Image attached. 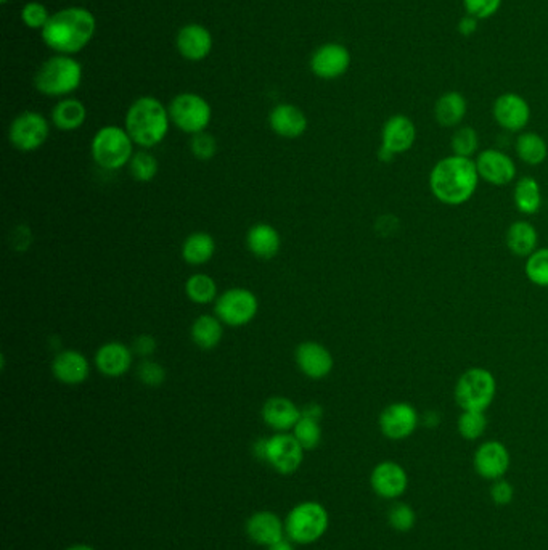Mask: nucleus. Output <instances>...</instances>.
Wrapping results in <instances>:
<instances>
[{
    "label": "nucleus",
    "mask_w": 548,
    "mask_h": 550,
    "mask_svg": "<svg viewBox=\"0 0 548 550\" xmlns=\"http://www.w3.org/2000/svg\"><path fill=\"white\" fill-rule=\"evenodd\" d=\"M481 177L473 158L449 155L437 161L430 173V190L437 202L462 206L472 200Z\"/></svg>",
    "instance_id": "1"
},
{
    "label": "nucleus",
    "mask_w": 548,
    "mask_h": 550,
    "mask_svg": "<svg viewBox=\"0 0 548 550\" xmlns=\"http://www.w3.org/2000/svg\"><path fill=\"white\" fill-rule=\"evenodd\" d=\"M97 29L95 16L84 7L63 8L50 16L42 39L60 55H75L92 41Z\"/></svg>",
    "instance_id": "2"
},
{
    "label": "nucleus",
    "mask_w": 548,
    "mask_h": 550,
    "mask_svg": "<svg viewBox=\"0 0 548 550\" xmlns=\"http://www.w3.org/2000/svg\"><path fill=\"white\" fill-rule=\"evenodd\" d=\"M169 125V110L158 98L150 95L137 98L125 113V129L134 144L144 150L160 145L166 139Z\"/></svg>",
    "instance_id": "3"
},
{
    "label": "nucleus",
    "mask_w": 548,
    "mask_h": 550,
    "mask_svg": "<svg viewBox=\"0 0 548 550\" xmlns=\"http://www.w3.org/2000/svg\"><path fill=\"white\" fill-rule=\"evenodd\" d=\"M83 83V66L71 55L52 56L42 63L35 76L37 91L47 97H65Z\"/></svg>",
    "instance_id": "4"
},
{
    "label": "nucleus",
    "mask_w": 548,
    "mask_h": 550,
    "mask_svg": "<svg viewBox=\"0 0 548 550\" xmlns=\"http://www.w3.org/2000/svg\"><path fill=\"white\" fill-rule=\"evenodd\" d=\"M134 145L135 144L125 127L104 125L92 139V158L105 171H118L129 166L135 154Z\"/></svg>",
    "instance_id": "5"
},
{
    "label": "nucleus",
    "mask_w": 548,
    "mask_h": 550,
    "mask_svg": "<svg viewBox=\"0 0 548 550\" xmlns=\"http://www.w3.org/2000/svg\"><path fill=\"white\" fill-rule=\"evenodd\" d=\"M497 395V380L491 370L470 367L458 376L453 397L462 411L486 412Z\"/></svg>",
    "instance_id": "6"
},
{
    "label": "nucleus",
    "mask_w": 548,
    "mask_h": 550,
    "mask_svg": "<svg viewBox=\"0 0 548 550\" xmlns=\"http://www.w3.org/2000/svg\"><path fill=\"white\" fill-rule=\"evenodd\" d=\"M330 515L325 507L315 501H305L290 510L284 520V531L292 543L309 545L325 536Z\"/></svg>",
    "instance_id": "7"
},
{
    "label": "nucleus",
    "mask_w": 548,
    "mask_h": 550,
    "mask_svg": "<svg viewBox=\"0 0 548 550\" xmlns=\"http://www.w3.org/2000/svg\"><path fill=\"white\" fill-rule=\"evenodd\" d=\"M167 110L171 123L177 129H181L182 133L190 135L206 131L213 118V110L208 100L194 92H184L175 95Z\"/></svg>",
    "instance_id": "8"
},
{
    "label": "nucleus",
    "mask_w": 548,
    "mask_h": 550,
    "mask_svg": "<svg viewBox=\"0 0 548 550\" xmlns=\"http://www.w3.org/2000/svg\"><path fill=\"white\" fill-rule=\"evenodd\" d=\"M259 311V300L256 295L244 288L235 286L221 293L214 301V314L224 325L238 328L248 325L254 321Z\"/></svg>",
    "instance_id": "9"
},
{
    "label": "nucleus",
    "mask_w": 548,
    "mask_h": 550,
    "mask_svg": "<svg viewBox=\"0 0 548 550\" xmlns=\"http://www.w3.org/2000/svg\"><path fill=\"white\" fill-rule=\"evenodd\" d=\"M50 135L47 118L37 112H23L8 127V140L16 150L31 154L39 150Z\"/></svg>",
    "instance_id": "10"
},
{
    "label": "nucleus",
    "mask_w": 548,
    "mask_h": 550,
    "mask_svg": "<svg viewBox=\"0 0 548 550\" xmlns=\"http://www.w3.org/2000/svg\"><path fill=\"white\" fill-rule=\"evenodd\" d=\"M422 424V417L415 405L397 401L383 409L378 417V426L384 438L389 441H404L410 438Z\"/></svg>",
    "instance_id": "11"
},
{
    "label": "nucleus",
    "mask_w": 548,
    "mask_h": 550,
    "mask_svg": "<svg viewBox=\"0 0 548 550\" xmlns=\"http://www.w3.org/2000/svg\"><path fill=\"white\" fill-rule=\"evenodd\" d=\"M304 460V449L293 433H275L267 438L265 460L277 474L292 475L298 472Z\"/></svg>",
    "instance_id": "12"
},
{
    "label": "nucleus",
    "mask_w": 548,
    "mask_h": 550,
    "mask_svg": "<svg viewBox=\"0 0 548 550\" xmlns=\"http://www.w3.org/2000/svg\"><path fill=\"white\" fill-rule=\"evenodd\" d=\"M512 457L507 446L495 439H489L479 445L473 455L474 472L487 481H497L505 478L510 470Z\"/></svg>",
    "instance_id": "13"
},
{
    "label": "nucleus",
    "mask_w": 548,
    "mask_h": 550,
    "mask_svg": "<svg viewBox=\"0 0 548 550\" xmlns=\"http://www.w3.org/2000/svg\"><path fill=\"white\" fill-rule=\"evenodd\" d=\"M370 486L378 497L396 501L409 488V475L405 468L394 460H383L376 464L370 474Z\"/></svg>",
    "instance_id": "14"
},
{
    "label": "nucleus",
    "mask_w": 548,
    "mask_h": 550,
    "mask_svg": "<svg viewBox=\"0 0 548 550\" xmlns=\"http://www.w3.org/2000/svg\"><path fill=\"white\" fill-rule=\"evenodd\" d=\"M474 163L479 177L495 187H505L516 179L518 169L513 158L497 148H486L479 152Z\"/></svg>",
    "instance_id": "15"
},
{
    "label": "nucleus",
    "mask_w": 548,
    "mask_h": 550,
    "mask_svg": "<svg viewBox=\"0 0 548 550\" xmlns=\"http://www.w3.org/2000/svg\"><path fill=\"white\" fill-rule=\"evenodd\" d=\"M493 115L495 123L507 133H523L531 121V106L520 94L507 92L493 102Z\"/></svg>",
    "instance_id": "16"
},
{
    "label": "nucleus",
    "mask_w": 548,
    "mask_h": 550,
    "mask_svg": "<svg viewBox=\"0 0 548 550\" xmlns=\"http://www.w3.org/2000/svg\"><path fill=\"white\" fill-rule=\"evenodd\" d=\"M351 66V52L343 44L330 42L320 45L311 58V71L325 81H334L346 75Z\"/></svg>",
    "instance_id": "17"
},
{
    "label": "nucleus",
    "mask_w": 548,
    "mask_h": 550,
    "mask_svg": "<svg viewBox=\"0 0 548 550\" xmlns=\"http://www.w3.org/2000/svg\"><path fill=\"white\" fill-rule=\"evenodd\" d=\"M294 361L301 374L311 380H324L334 372V355L322 343H299L294 351Z\"/></svg>",
    "instance_id": "18"
},
{
    "label": "nucleus",
    "mask_w": 548,
    "mask_h": 550,
    "mask_svg": "<svg viewBox=\"0 0 548 550\" xmlns=\"http://www.w3.org/2000/svg\"><path fill=\"white\" fill-rule=\"evenodd\" d=\"M416 135L418 133L415 123L403 113H397L386 119V123L383 125L380 148L386 150L393 156L407 154L412 150V146L415 145Z\"/></svg>",
    "instance_id": "19"
},
{
    "label": "nucleus",
    "mask_w": 548,
    "mask_h": 550,
    "mask_svg": "<svg viewBox=\"0 0 548 550\" xmlns=\"http://www.w3.org/2000/svg\"><path fill=\"white\" fill-rule=\"evenodd\" d=\"M52 374L60 384L76 386L91 376V363L77 349H63L52 361Z\"/></svg>",
    "instance_id": "20"
},
{
    "label": "nucleus",
    "mask_w": 548,
    "mask_h": 550,
    "mask_svg": "<svg viewBox=\"0 0 548 550\" xmlns=\"http://www.w3.org/2000/svg\"><path fill=\"white\" fill-rule=\"evenodd\" d=\"M134 351L121 342H108L102 345L95 353L94 364L102 375L119 378L133 367Z\"/></svg>",
    "instance_id": "21"
},
{
    "label": "nucleus",
    "mask_w": 548,
    "mask_h": 550,
    "mask_svg": "<svg viewBox=\"0 0 548 550\" xmlns=\"http://www.w3.org/2000/svg\"><path fill=\"white\" fill-rule=\"evenodd\" d=\"M175 47L185 60L202 62L213 50V35L202 25L190 23L177 33Z\"/></svg>",
    "instance_id": "22"
},
{
    "label": "nucleus",
    "mask_w": 548,
    "mask_h": 550,
    "mask_svg": "<svg viewBox=\"0 0 548 550\" xmlns=\"http://www.w3.org/2000/svg\"><path fill=\"white\" fill-rule=\"evenodd\" d=\"M246 533L253 543L264 547H271L274 544L284 541V536L286 535L284 522H282V518L277 514L269 510H261L253 514L246 522Z\"/></svg>",
    "instance_id": "23"
},
{
    "label": "nucleus",
    "mask_w": 548,
    "mask_h": 550,
    "mask_svg": "<svg viewBox=\"0 0 548 550\" xmlns=\"http://www.w3.org/2000/svg\"><path fill=\"white\" fill-rule=\"evenodd\" d=\"M301 415L303 411L288 397H269L263 405V420L274 432H290L298 424Z\"/></svg>",
    "instance_id": "24"
},
{
    "label": "nucleus",
    "mask_w": 548,
    "mask_h": 550,
    "mask_svg": "<svg viewBox=\"0 0 548 550\" xmlns=\"http://www.w3.org/2000/svg\"><path fill=\"white\" fill-rule=\"evenodd\" d=\"M269 125L274 133L284 139H298L307 131V116L296 105L280 104L269 115Z\"/></svg>",
    "instance_id": "25"
},
{
    "label": "nucleus",
    "mask_w": 548,
    "mask_h": 550,
    "mask_svg": "<svg viewBox=\"0 0 548 550\" xmlns=\"http://www.w3.org/2000/svg\"><path fill=\"white\" fill-rule=\"evenodd\" d=\"M246 246L256 258H275L282 248V237L271 224L257 223L246 234Z\"/></svg>",
    "instance_id": "26"
},
{
    "label": "nucleus",
    "mask_w": 548,
    "mask_h": 550,
    "mask_svg": "<svg viewBox=\"0 0 548 550\" xmlns=\"http://www.w3.org/2000/svg\"><path fill=\"white\" fill-rule=\"evenodd\" d=\"M505 242L508 250L512 251L514 256L528 258L539 248V232L535 229L534 224L520 219L510 224L505 234Z\"/></svg>",
    "instance_id": "27"
},
{
    "label": "nucleus",
    "mask_w": 548,
    "mask_h": 550,
    "mask_svg": "<svg viewBox=\"0 0 548 550\" xmlns=\"http://www.w3.org/2000/svg\"><path fill=\"white\" fill-rule=\"evenodd\" d=\"M468 113L465 95L457 91L445 92L434 104V119L443 127H458Z\"/></svg>",
    "instance_id": "28"
},
{
    "label": "nucleus",
    "mask_w": 548,
    "mask_h": 550,
    "mask_svg": "<svg viewBox=\"0 0 548 550\" xmlns=\"http://www.w3.org/2000/svg\"><path fill=\"white\" fill-rule=\"evenodd\" d=\"M190 336L198 348L211 351L223 342L224 324L215 314H203L192 324Z\"/></svg>",
    "instance_id": "29"
},
{
    "label": "nucleus",
    "mask_w": 548,
    "mask_h": 550,
    "mask_svg": "<svg viewBox=\"0 0 548 550\" xmlns=\"http://www.w3.org/2000/svg\"><path fill=\"white\" fill-rule=\"evenodd\" d=\"M513 203L516 209L524 216H534L542 208L541 184L531 175H524L514 182Z\"/></svg>",
    "instance_id": "30"
},
{
    "label": "nucleus",
    "mask_w": 548,
    "mask_h": 550,
    "mask_svg": "<svg viewBox=\"0 0 548 550\" xmlns=\"http://www.w3.org/2000/svg\"><path fill=\"white\" fill-rule=\"evenodd\" d=\"M87 119V108L77 98H63L52 110V123L56 129L71 133L83 127Z\"/></svg>",
    "instance_id": "31"
},
{
    "label": "nucleus",
    "mask_w": 548,
    "mask_h": 550,
    "mask_svg": "<svg viewBox=\"0 0 548 550\" xmlns=\"http://www.w3.org/2000/svg\"><path fill=\"white\" fill-rule=\"evenodd\" d=\"M514 152L521 163L528 166H541L548 158L547 140L533 131L521 133L514 140Z\"/></svg>",
    "instance_id": "32"
},
{
    "label": "nucleus",
    "mask_w": 548,
    "mask_h": 550,
    "mask_svg": "<svg viewBox=\"0 0 548 550\" xmlns=\"http://www.w3.org/2000/svg\"><path fill=\"white\" fill-rule=\"evenodd\" d=\"M215 253V240L208 232H194L182 244V258L190 265L209 263Z\"/></svg>",
    "instance_id": "33"
},
{
    "label": "nucleus",
    "mask_w": 548,
    "mask_h": 550,
    "mask_svg": "<svg viewBox=\"0 0 548 550\" xmlns=\"http://www.w3.org/2000/svg\"><path fill=\"white\" fill-rule=\"evenodd\" d=\"M185 295L194 305H209L214 303L219 296V288L215 280L208 274H194L185 282Z\"/></svg>",
    "instance_id": "34"
},
{
    "label": "nucleus",
    "mask_w": 548,
    "mask_h": 550,
    "mask_svg": "<svg viewBox=\"0 0 548 550\" xmlns=\"http://www.w3.org/2000/svg\"><path fill=\"white\" fill-rule=\"evenodd\" d=\"M487 430L486 412L462 411L457 418V432L465 441H478Z\"/></svg>",
    "instance_id": "35"
},
{
    "label": "nucleus",
    "mask_w": 548,
    "mask_h": 550,
    "mask_svg": "<svg viewBox=\"0 0 548 550\" xmlns=\"http://www.w3.org/2000/svg\"><path fill=\"white\" fill-rule=\"evenodd\" d=\"M479 134L472 125H462L457 127L455 133L452 134L451 148L452 155L473 158L479 154Z\"/></svg>",
    "instance_id": "36"
},
{
    "label": "nucleus",
    "mask_w": 548,
    "mask_h": 550,
    "mask_svg": "<svg viewBox=\"0 0 548 550\" xmlns=\"http://www.w3.org/2000/svg\"><path fill=\"white\" fill-rule=\"evenodd\" d=\"M292 432L304 451H314L322 443V426L317 418L301 415Z\"/></svg>",
    "instance_id": "37"
},
{
    "label": "nucleus",
    "mask_w": 548,
    "mask_h": 550,
    "mask_svg": "<svg viewBox=\"0 0 548 550\" xmlns=\"http://www.w3.org/2000/svg\"><path fill=\"white\" fill-rule=\"evenodd\" d=\"M158 169L160 165L154 155L144 148L140 152H135L133 160L129 163V173L137 182H152L158 175Z\"/></svg>",
    "instance_id": "38"
},
{
    "label": "nucleus",
    "mask_w": 548,
    "mask_h": 550,
    "mask_svg": "<svg viewBox=\"0 0 548 550\" xmlns=\"http://www.w3.org/2000/svg\"><path fill=\"white\" fill-rule=\"evenodd\" d=\"M524 274L531 284L548 288V248H537L526 258Z\"/></svg>",
    "instance_id": "39"
},
{
    "label": "nucleus",
    "mask_w": 548,
    "mask_h": 550,
    "mask_svg": "<svg viewBox=\"0 0 548 550\" xmlns=\"http://www.w3.org/2000/svg\"><path fill=\"white\" fill-rule=\"evenodd\" d=\"M388 523L389 526L397 533H409L415 528V510L405 502H396L388 510Z\"/></svg>",
    "instance_id": "40"
},
{
    "label": "nucleus",
    "mask_w": 548,
    "mask_h": 550,
    "mask_svg": "<svg viewBox=\"0 0 548 550\" xmlns=\"http://www.w3.org/2000/svg\"><path fill=\"white\" fill-rule=\"evenodd\" d=\"M217 140L213 134L208 131H203L200 134H194L190 140V152L196 160L209 161L214 158L217 154Z\"/></svg>",
    "instance_id": "41"
},
{
    "label": "nucleus",
    "mask_w": 548,
    "mask_h": 550,
    "mask_svg": "<svg viewBox=\"0 0 548 550\" xmlns=\"http://www.w3.org/2000/svg\"><path fill=\"white\" fill-rule=\"evenodd\" d=\"M21 21L26 28L31 29H44L45 25L49 23L50 16L49 10L45 8V5H42L39 2H29L25 7L21 8Z\"/></svg>",
    "instance_id": "42"
},
{
    "label": "nucleus",
    "mask_w": 548,
    "mask_h": 550,
    "mask_svg": "<svg viewBox=\"0 0 548 550\" xmlns=\"http://www.w3.org/2000/svg\"><path fill=\"white\" fill-rule=\"evenodd\" d=\"M166 369L153 359H144L137 367V378L146 386H160L166 382Z\"/></svg>",
    "instance_id": "43"
},
{
    "label": "nucleus",
    "mask_w": 548,
    "mask_h": 550,
    "mask_svg": "<svg viewBox=\"0 0 548 550\" xmlns=\"http://www.w3.org/2000/svg\"><path fill=\"white\" fill-rule=\"evenodd\" d=\"M503 0H463V7L468 15L478 20L493 18L499 12Z\"/></svg>",
    "instance_id": "44"
},
{
    "label": "nucleus",
    "mask_w": 548,
    "mask_h": 550,
    "mask_svg": "<svg viewBox=\"0 0 548 550\" xmlns=\"http://www.w3.org/2000/svg\"><path fill=\"white\" fill-rule=\"evenodd\" d=\"M489 495H491V501H493L495 505L505 507V505H508V504H512V502H513V485H512V483H508L505 478L493 481V486H491V489H489Z\"/></svg>",
    "instance_id": "45"
},
{
    "label": "nucleus",
    "mask_w": 548,
    "mask_h": 550,
    "mask_svg": "<svg viewBox=\"0 0 548 550\" xmlns=\"http://www.w3.org/2000/svg\"><path fill=\"white\" fill-rule=\"evenodd\" d=\"M156 338L153 335H139L135 340H134L133 351L134 355H140L144 359H150L154 351H156Z\"/></svg>",
    "instance_id": "46"
},
{
    "label": "nucleus",
    "mask_w": 548,
    "mask_h": 550,
    "mask_svg": "<svg viewBox=\"0 0 548 550\" xmlns=\"http://www.w3.org/2000/svg\"><path fill=\"white\" fill-rule=\"evenodd\" d=\"M479 20L474 18L472 15L466 14L465 16H462L458 21L457 29L458 33L465 37L474 35L478 31Z\"/></svg>",
    "instance_id": "47"
},
{
    "label": "nucleus",
    "mask_w": 548,
    "mask_h": 550,
    "mask_svg": "<svg viewBox=\"0 0 548 550\" xmlns=\"http://www.w3.org/2000/svg\"><path fill=\"white\" fill-rule=\"evenodd\" d=\"M301 411H303V415L317 418V420H320L322 415H324V409H322L319 405H315V403H311V405H305L304 409H301Z\"/></svg>",
    "instance_id": "48"
},
{
    "label": "nucleus",
    "mask_w": 548,
    "mask_h": 550,
    "mask_svg": "<svg viewBox=\"0 0 548 550\" xmlns=\"http://www.w3.org/2000/svg\"><path fill=\"white\" fill-rule=\"evenodd\" d=\"M265 445H267V438L257 439L254 443L253 453H254L257 459L265 460Z\"/></svg>",
    "instance_id": "49"
},
{
    "label": "nucleus",
    "mask_w": 548,
    "mask_h": 550,
    "mask_svg": "<svg viewBox=\"0 0 548 550\" xmlns=\"http://www.w3.org/2000/svg\"><path fill=\"white\" fill-rule=\"evenodd\" d=\"M267 550H294L293 549V544L290 541H280V543L274 544L271 547H267Z\"/></svg>",
    "instance_id": "50"
},
{
    "label": "nucleus",
    "mask_w": 548,
    "mask_h": 550,
    "mask_svg": "<svg viewBox=\"0 0 548 550\" xmlns=\"http://www.w3.org/2000/svg\"><path fill=\"white\" fill-rule=\"evenodd\" d=\"M66 550H95L92 545H87V544H75V545H71Z\"/></svg>",
    "instance_id": "51"
},
{
    "label": "nucleus",
    "mask_w": 548,
    "mask_h": 550,
    "mask_svg": "<svg viewBox=\"0 0 548 550\" xmlns=\"http://www.w3.org/2000/svg\"><path fill=\"white\" fill-rule=\"evenodd\" d=\"M8 0H2V4H7Z\"/></svg>",
    "instance_id": "52"
}]
</instances>
